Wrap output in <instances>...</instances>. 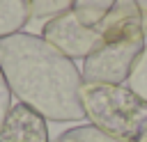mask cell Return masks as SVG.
<instances>
[{"label": "cell", "mask_w": 147, "mask_h": 142, "mask_svg": "<svg viewBox=\"0 0 147 142\" xmlns=\"http://www.w3.org/2000/svg\"><path fill=\"white\" fill-rule=\"evenodd\" d=\"M0 71L18 98L46 121H80L83 73L41 34L16 32L0 39Z\"/></svg>", "instance_id": "obj_1"}, {"label": "cell", "mask_w": 147, "mask_h": 142, "mask_svg": "<svg viewBox=\"0 0 147 142\" xmlns=\"http://www.w3.org/2000/svg\"><path fill=\"white\" fill-rule=\"evenodd\" d=\"M32 21L30 0H0V39L21 32Z\"/></svg>", "instance_id": "obj_6"}, {"label": "cell", "mask_w": 147, "mask_h": 142, "mask_svg": "<svg viewBox=\"0 0 147 142\" xmlns=\"http://www.w3.org/2000/svg\"><path fill=\"white\" fill-rule=\"evenodd\" d=\"M41 37L62 50L69 60H85L101 41H103V25H85L76 16L74 9L48 18L41 25Z\"/></svg>", "instance_id": "obj_4"}, {"label": "cell", "mask_w": 147, "mask_h": 142, "mask_svg": "<svg viewBox=\"0 0 147 142\" xmlns=\"http://www.w3.org/2000/svg\"><path fill=\"white\" fill-rule=\"evenodd\" d=\"M9 110H11V89H9V85H7V80L0 71V128H2Z\"/></svg>", "instance_id": "obj_11"}, {"label": "cell", "mask_w": 147, "mask_h": 142, "mask_svg": "<svg viewBox=\"0 0 147 142\" xmlns=\"http://www.w3.org/2000/svg\"><path fill=\"white\" fill-rule=\"evenodd\" d=\"M115 2L117 0H74V11L80 18V23L94 27L110 14Z\"/></svg>", "instance_id": "obj_7"}, {"label": "cell", "mask_w": 147, "mask_h": 142, "mask_svg": "<svg viewBox=\"0 0 147 142\" xmlns=\"http://www.w3.org/2000/svg\"><path fill=\"white\" fill-rule=\"evenodd\" d=\"M30 5H32V18H46V21L74 9V0H30Z\"/></svg>", "instance_id": "obj_10"}, {"label": "cell", "mask_w": 147, "mask_h": 142, "mask_svg": "<svg viewBox=\"0 0 147 142\" xmlns=\"http://www.w3.org/2000/svg\"><path fill=\"white\" fill-rule=\"evenodd\" d=\"M0 142H51L46 119L30 105L16 103L0 128Z\"/></svg>", "instance_id": "obj_5"}, {"label": "cell", "mask_w": 147, "mask_h": 142, "mask_svg": "<svg viewBox=\"0 0 147 142\" xmlns=\"http://www.w3.org/2000/svg\"><path fill=\"white\" fill-rule=\"evenodd\" d=\"M126 87L133 89L140 98L147 101V44H145L142 53L138 55V60H136L129 78H126Z\"/></svg>", "instance_id": "obj_9"}, {"label": "cell", "mask_w": 147, "mask_h": 142, "mask_svg": "<svg viewBox=\"0 0 147 142\" xmlns=\"http://www.w3.org/2000/svg\"><path fill=\"white\" fill-rule=\"evenodd\" d=\"M80 103L92 126L122 142H147V101L126 85L83 82Z\"/></svg>", "instance_id": "obj_3"}, {"label": "cell", "mask_w": 147, "mask_h": 142, "mask_svg": "<svg viewBox=\"0 0 147 142\" xmlns=\"http://www.w3.org/2000/svg\"><path fill=\"white\" fill-rule=\"evenodd\" d=\"M55 142H122V140H115L110 137L108 133L99 131L96 126L92 124H80L76 128H69L64 133H60V137Z\"/></svg>", "instance_id": "obj_8"}, {"label": "cell", "mask_w": 147, "mask_h": 142, "mask_svg": "<svg viewBox=\"0 0 147 142\" xmlns=\"http://www.w3.org/2000/svg\"><path fill=\"white\" fill-rule=\"evenodd\" d=\"M101 25L103 41L83 60V82L126 85V78L147 44L138 0H117Z\"/></svg>", "instance_id": "obj_2"}]
</instances>
